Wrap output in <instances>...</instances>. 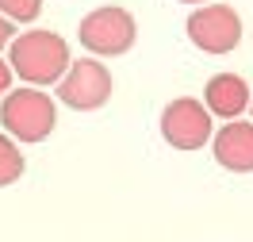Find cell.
Here are the masks:
<instances>
[{
	"label": "cell",
	"instance_id": "2",
	"mask_svg": "<svg viewBox=\"0 0 253 242\" xmlns=\"http://www.w3.org/2000/svg\"><path fill=\"white\" fill-rule=\"evenodd\" d=\"M0 123L19 143H42L58 123V108L42 93V85H27V89H16V93L8 89L4 108H0Z\"/></svg>",
	"mask_w": 253,
	"mask_h": 242
},
{
	"label": "cell",
	"instance_id": "4",
	"mask_svg": "<svg viewBox=\"0 0 253 242\" xmlns=\"http://www.w3.org/2000/svg\"><path fill=\"white\" fill-rule=\"evenodd\" d=\"M108 97H111V73L96 58L69 62V69L58 81V100L73 112H96L108 104Z\"/></svg>",
	"mask_w": 253,
	"mask_h": 242
},
{
	"label": "cell",
	"instance_id": "5",
	"mask_svg": "<svg viewBox=\"0 0 253 242\" xmlns=\"http://www.w3.org/2000/svg\"><path fill=\"white\" fill-rule=\"evenodd\" d=\"M211 135H215V123H211V108L204 100L180 97L173 104H165V112H161V139L173 150H200Z\"/></svg>",
	"mask_w": 253,
	"mask_h": 242
},
{
	"label": "cell",
	"instance_id": "3",
	"mask_svg": "<svg viewBox=\"0 0 253 242\" xmlns=\"http://www.w3.org/2000/svg\"><path fill=\"white\" fill-rule=\"evenodd\" d=\"M81 47H88L92 54H104V58H115V54H126L138 39V23L126 8H96L81 19Z\"/></svg>",
	"mask_w": 253,
	"mask_h": 242
},
{
	"label": "cell",
	"instance_id": "9",
	"mask_svg": "<svg viewBox=\"0 0 253 242\" xmlns=\"http://www.w3.org/2000/svg\"><path fill=\"white\" fill-rule=\"evenodd\" d=\"M23 177V154L16 146V135H0V189L16 185Z\"/></svg>",
	"mask_w": 253,
	"mask_h": 242
},
{
	"label": "cell",
	"instance_id": "8",
	"mask_svg": "<svg viewBox=\"0 0 253 242\" xmlns=\"http://www.w3.org/2000/svg\"><path fill=\"white\" fill-rule=\"evenodd\" d=\"M250 100H253L250 85L238 77V73H215L204 89V104L219 119H238V115L250 108Z\"/></svg>",
	"mask_w": 253,
	"mask_h": 242
},
{
	"label": "cell",
	"instance_id": "6",
	"mask_svg": "<svg viewBox=\"0 0 253 242\" xmlns=\"http://www.w3.org/2000/svg\"><path fill=\"white\" fill-rule=\"evenodd\" d=\"M188 39L204 54H230L242 43V19L230 4H204L188 16Z\"/></svg>",
	"mask_w": 253,
	"mask_h": 242
},
{
	"label": "cell",
	"instance_id": "13",
	"mask_svg": "<svg viewBox=\"0 0 253 242\" xmlns=\"http://www.w3.org/2000/svg\"><path fill=\"white\" fill-rule=\"evenodd\" d=\"M180 4H207V0H180Z\"/></svg>",
	"mask_w": 253,
	"mask_h": 242
},
{
	"label": "cell",
	"instance_id": "12",
	"mask_svg": "<svg viewBox=\"0 0 253 242\" xmlns=\"http://www.w3.org/2000/svg\"><path fill=\"white\" fill-rule=\"evenodd\" d=\"M12 77H16V69H12V62H4V58H0V97H4L8 89H12Z\"/></svg>",
	"mask_w": 253,
	"mask_h": 242
},
{
	"label": "cell",
	"instance_id": "7",
	"mask_svg": "<svg viewBox=\"0 0 253 242\" xmlns=\"http://www.w3.org/2000/svg\"><path fill=\"white\" fill-rule=\"evenodd\" d=\"M211 150L215 161L230 173H253V123L242 119H226V127L211 135Z\"/></svg>",
	"mask_w": 253,
	"mask_h": 242
},
{
	"label": "cell",
	"instance_id": "11",
	"mask_svg": "<svg viewBox=\"0 0 253 242\" xmlns=\"http://www.w3.org/2000/svg\"><path fill=\"white\" fill-rule=\"evenodd\" d=\"M12 35H16V23H12V19L0 12V50H4V47H12Z\"/></svg>",
	"mask_w": 253,
	"mask_h": 242
},
{
	"label": "cell",
	"instance_id": "10",
	"mask_svg": "<svg viewBox=\"0 0 253 242\" xmlns=\"http://www.w3.org/2000/svg\"><path fill=\"white\" fill-rule=\"evenodd\" d=\"M0 12L12 19V23H31L42 12V0H0Z\"/></svg>",
	"mask_w": 253,
	"mask_h": 242
},
{
	"label": "cell",
	"instance_id": "1",
	"mask_svg": "<svg viewBox=\"0 0 253 242\" xmlns=\"http://www.w3.org/2000/svg\"><path fill=\"white\" fill-rule=\"evenodd\" d=\"M8 62L27 85H58L62 73L69 69V43L54 31H27L12 39L8 47Z\"/></svg>",
	"mask_w": 253,
	"mask_h": 242
},
{
	"label": "cell",
	"instance_id": "14",
	"mask_svg": "<svg viewBox=\"0 0 253 242\" xmlns=\"http://www.w3.org/2000/svg\"><path fill=\"white\" fill-rule=\"evenodd\" d=\"M250 108H253V100H250Z\"/></svg>",
	"mask_w": 253,
	"mask_h": 242
}]
</instances>
